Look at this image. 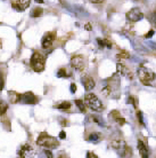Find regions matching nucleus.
Returning <instances> with one entry per match:
<instances>
[{
	"mask_svg": "<svg viewBox=\"0 0 156 158\" xmlns=\"http://www.w3.org/2000/svg\"><path fill=\"white\" fill-rule=\"evenodd\" d=\"M142 17H144V14L141 13L139 8H132L127 13V20L132 22V23H136L138 21L142 20Z\"/></svg>",
	"mask_w": 156,
	"mask_h": 158,
	"instance_id": "nucleus-6",
	"label": "nucleus"
},
{
	"mask_svg": "<svg viewBox=\"0 0 156 158\" xmlns=\"http://www.w3.org/2000/svg\"><path fill=\"white\" fill-rule=\"evenodd\" d=\"M138 77H139L141 83L147 86V85L152 84V81L155 79L156 75L155 72L146 67L145 64H141L140 67L138 68Z\"/></svg>",
	"mask_w": 156,
	"mask_h": 158,
	"instance_id": "nucleus-2",
	"label": "nucleus"
},
{
	"mask_svg": "<svg viewBox=\"0 0 156 158\" xmlns=\"http://www.w3.org/2000/svg\"><path fill=\"white\" fill-rule=\"evenodd\" d=\"M87 140L91 143H99L100 140H102V135H100V133L94 132V133H90V135L87 138Z\"/></svg>",
	"mask_w": 156,
	"mask_h": 158,
	"instance_id": "nucleus-14",
	"label": "nucleus"
},
{
	"mask_svg": "<svg viewBox=\"0 0 156 158\" xmlns=\"http://www.w3.org/2000/svg\"><path fill=\"white\" fill-rule=\"evenodd\" d=\"M153 35H154V30H150V31L147 32V33L145 35V37H146V38H152Z\"/></svg>",
	"mask_w": 156,
	"mask_h": 158,
	"instance_id": "nucleus-29",
	"label": "nucleus"
},
{
	"mask_svg": "<svg viewBox=\"0 0 156 158\" xmlns=\"http://www.w3.org/2000/svg\"><path fill=\"white\" fill-rule=\"evenodd\" d=\"M37 144L43 149H56L59 146L58 140L51 135H48L47 133H41L39 135V138L37 140Z\"/></svg>",
	"mask_w": 156,
	"mask_h": 158,
	"instance_id": "nucleus-1",
	"label": "nucleus"
},
{
	"mask_svg": "<svg viewBox=\"0 0 156 158\" xmlns=\"http://www.w3.org/2000/svg\"><path fill=\"white\" fill-rule=\"evenodd\" d=\"M31 4V0H16V7H18V10H25Z\"/></svg>",
	"mask_w": 156,
	"mask_h": 158,
	"instance_id": "nucleus-15",
	"label": "nucleus"
},
{
	"mask_svg": "<svg viewBox=\"0 0 156 158\" xmlns=\"http://www.w3.org/2000/svg\"><path fill=\"white\" fill-rule=\"evenodd\" d=\"M57 158H70V157H68L66 154H60Z\"/></svg>",
	"mask_w": 156,
	"mask_h": 158,
	"instance_id": "nucleus-34",
	"label": "nucleus"
},
{
	"mask_svg": "<svg viewBox=\"0 0 156 158\" xmlns=\"http://www.w3.org/2000/svg\"><path fill=\"white\" fill-rule=\"evenodd\" d=\"M55 40V35L53 32H47L45 36H43L42 40H41V46L43 49H48L49 47H51V45Z\"/></svg>",
	"mask_w": 156,
	"mask_h": 158,
	"instance_id": "nucleus-10",
	"label": "nucleus"
},
{
	"mask_svg": "<svg viewBox=\"0 0 156 158\" xmlns=\"http://www.w3.org/2000/svg\"><path fill=\"white\" fill-rule=\"evenodd\" d=\"M45 65H46V59L42 54H40L38 52H34L32 54L31 57V67L35 72H41L45 70Z\"/></svg>",
	"mask_w": 156,
	"mask_h": 158,
	"instance_id": "nucleus-4",
	"label": "nucleus"
},
{
	"mask_svg": "<svg viewBox=\"0 0 156 158\" xmlns=\"http://www.w3.org/2000/svg\"><path fill=\"white\" fill-rule=\"evenodd\" d=\"M71 67L78 70V71H82L84 70V67H86V61H84V57L82 55H75L71 59Z\"/></svg>",
	"mask_w": 156,
	"mask_h": 158,
	"instance_id": "nucleus-5",
	"label": "nucleus"
},
{
	"mask_svg": "<svg viewBox=\"0 0 156 158\" xmlns=\"http://www.w3.org/2000/svg\"><path fill=\"white\" fill-rule=\"evenodd\" d=\"M75 92H76V85L71 84V93H75Z\"/></svg>",
	"mask_w": 156,
	"mask_h": 158,
	"instance_id": "nucleus-30",
	"label": "nucleus"
},
{
	"mask_svg": "<svg viewBox=\"0 0 156 158\" xmlns=\"http://www.w3.org/2000/svg\"><path fill=\"white\" fill-rule=\"evenodd\" d=\"M20 156L23 158H35L37 156V151L34 150V148L30 144H24L20 150Z\"/></svg>",
	"mask_w": 156,
	"mask_h": 158,
	"instance_id": "nucleus-7",
	"label": "nucleus"
},
{
	"mask_svg": "<svg viewBox=\"0 0 156 158\" xmlns=\"http://www.w3.org/2000/svg\"><path fill=\"white\" fill-rule=\"evenodd\" d=\"M135 1H139V0H135Z\"/></svg>",
	"mask_w": 156,
	"mask_h": 158,
	"instance_id": "nucleus-37",
	"label": "nucleus"
},
{
	"mask_svg": "<svg viewBox=\"0 0 156 158\" xmlns=\"http://www.w3.org/2000/svg\"><path fill=\"white\" fill-rule=\"evenodd\" d=\"M111 146L113 147L115 150L119 151V154L121 155V156H123L125 147L128 146V144H127V143L124 142V140H122V139H115V140H113V141L111 142Z\"/></svg>",
	"mask_w": 156,
	"mask_h": 158,
	"instance_id": "nucleus-9",
	"label": "nucleus"
},
{
	"mask_svg": "<svg viewBox=\"0 0 156 158\" xmlns=\"http://www.w3.org/2000/svg\"><path fill=\"white\" fill-rule=\"evenodd\" d=\"M21 101L23 103H25V104H35V103L38 102V99H37V96L33 93L26 92V93H24L22 95V100Z\"/></svg>",
	"mask_w": 156,
	"mask_h": 158,
	"instance_id": "nucleus-11",
	"label": "nucleus"
},
{
	"mask_svg": "<svg viewBox=\"0 0 156 158\" xmlns=\"http://www.w3.org/2000/svg\"><path fill=\"white\" fill-rule=\"evenodd\" d=\"M42 13H43L42 8L37 7V8H34V9H33V12H32L31 16H32V17H39V16L42 15Z\"/></svg>",
	"mask_w": 156,
	"mask_h": 158,
	"instance_id": "nucleus-20",
	"label": "nucleus"
},
{
	"mask_svg": "<svg viewBox=\"0 0 156 158\" xmlns=\"http://www.w3.org/2000/svg\"><path fill=\"white\" fill-rule=\"evenodd\" d=\"M138 150H139V154H140L141 158H148L149 157V150L148 148L146 147L144 141H141V140H138Z\"/></svg>",
	"mask_w": 156,
	"mask_h": 158,
	"instance_id": "nucleus-13",
	"label": "nucleus"
},
{
	"mask_svg": "<svg viewBox=\"0 0 156 158\" xmlns=\"http://www.w3.org/2000/svg\"><path fill=\"white\" fill-rule=\"evenodd\" d=\"M128 102H129V103H132L133 107H137V106H136V102H135V99H133L132 96H130L129 100H128Z\"/></svg>",
	"mask_w": 156,
	"mask_h": 158,
	"instance_id": "nucleus-31",
	"label": "nucleus"
},
{
	"mask_svg": "<svg viewBox=\"0 0 156 158\" xmlns=\"http://www.w3.org/2000/svg\"><path fill=\"white\" fill-rule=\"evenodd\" d=\"M0 107H1V109H0V114H1V116L5 115V112H6V110H7V104L4 102V101H1L0 102Z\"/></svg>",
	"mask_w": 156,
	"mask_h": 158,
	"instance_id": "nucleus-23",
	"label": "nucleus"
},
{
	"mask_svg": "<svg viewBox=\"0 0 156 158\" xmlns=\"http://www.w3.org/2000/svg\"><path fill=\"white\" fill-rule=\"evenodd\" d=\"M8 95H9V99H10V102L12 103H17L22 100V95L14 91H9L8 92Z\"/></svg>",
	"mask_w": 156,
	"mask_h": 158,
	"instance_id": "nucleus-17",
	"label": "nucleus"
},
{
	"mask_svg": "<svg viewBox=\"0 0 156 158\" xmlns=\"http://www.w3.org/2000/svg\"><path fill=\"white\" fill-rule=\"evenodd\" d=\"M111 116H112V117L116 120L119 125H121V126H122V125H124V124H125V119L123 118L121 115H120V112H119V111H116V110L112 111V112H111Z\"/></svg>",
	"mask_w": 156,
	"mask_h": 158,
	"instance_id": "nucleus-16",
	"label": "nucleus"
},
{
	"mask_svg": "<svg viewBox=\"0 0 156 158\" xmlns=\"http://www.w3.org/2000/svg\"><path fill=\"white\" fill-rule=\"evenodd\" d=\"M86 29H87V30H91V27H90V24H89V23L86 24Z\"/></svg>",
	"mask_w": 156,
	"mask_h": 158,
	"instance_id": "nucleus-35",
	"label": "nucleus"
},
{
	"mask_svg": "<svg viewBox=\"0 0 156 158\" xmlns=\"http://www.w3.org/2000/svg\"><path fill=\"white\" fill-rule=\"evenodd\" d=\"M87 158H98V157L96 156V154L91 152V151H88L87 152Z\"/></svg>",
	"mask_w": 156,
	"mask_h": 158,
	"instance_id": "nucleus-27",
	"label": "nucleus"
},
{
	"mask_svg": "<svg viewBox=\"0 0 156 158\" xmlns=\"http://www.w3.org/2000/svg\"><path fill=\"white\" fill-rule=\"evenodd\" d=\"M137 117H138V120L140 122V125H142L144 126V119H142V112L141 111H138V114H137Z\"/></svg>",
	"mask_w": 156,
	"mask_h": 158,
	"instance_id": "nucleus-25",
	"label": "nucleus"
},
{
	"mask_svg": "<svg viewBox=\"0 0 156 158\" xmlns=\"http://www.w3.org/2000/svg\"><path fill=\"white\" fill-rule=\"evenodd\" d=\"M81 83H82V85H83V87L86 88V91H91V89H94L95 86H96L95 79L92 78V77H90L89 75L83 76L81 78Z\"/></svg>",
	"mask_w": 156,
	"mask_h": 158,
	"instance_id": "nucleus-8",
	"label": "nucleus"
},
{
	"mask_svg": "<svg viewBox=\"0 0 156 158\" xmlns=\"http://www.w3.org/2000/svg\"><path fill=\"white\" fill-rule=\"evenodd\" d=\"M84 100L82 101V100H75V104H76V107L79 108V110L81 111V112H86V106H84Z\"/></svg>",
	"mask_w": 156,
	"mask_h": 158,
	"instance_id": "nucleus-19",
	"label": "nucleus"
},
{
	"mask_svg": "<svg viewBox=\"0 0 156 158\" xmlns=\"http://www.w3.org/2000/svg\"><path fill=\"white\" fill-rule=\"evenodd\" d=\"M56 108H57V109H59V110H68V109L71 108V103L67 102V101H64V102L57 104V106H56Z\"/></svg>",
	"mask_w": 156,
	"mask_h": 158,
	"instance_id": "nucleus-18",
	"label": "nucleus"
},
{
	"mask_svg": "<svg viewBox=\"0 0 156 158\" xmlns=\"http://www.w3.org/2000/svg\"><path fill=\"white\" fill-rule=\"evenodd\" d=\"M20 158H23V157H20Z\"/></svg>",
	"mask_w": 156,
	"mask_h": 158,
	"instance_id": "nucleus-38",
	"label": "nucleus"
},
{
	"mask_svg": "<svg viewBox=\"0 0 156 158\" xmlns=\"http://www.w3.org/2000/svg\"><path fill=\"white\" fill-rule=\"evenodd\" d=\"M116 71H117V75H121V76H127L128 78L130 79H133V76L132 73L129 71V69L125 67L124 64L122 63H117L116 65Z\"/></svg>",
	"mask_w": 156,
	"mask_h": 158,
	"instance_id": "nucleus-12",
	"label": "nucleus"
},
{
	"mask_svg": "<svg viewBox=\"0 0 156 158\" xmlns=\"http://www.w3.org/2000/svg\"><path fill=\"white\" fill-rule=\"evenodd\" d=\"M59 138H60V139H65V138H66V134H65V132H64V131H62V132L59 133Z\"/></svg>",
	"mask_w": 156,
	"mask_h": 158,
	"instance_id": "nucleus-33",
	"label": "nucleus"
},
{
	"mask_svg": "<svg viewBox=\"0 0 156 158\" xmlns=\"http://www.w3.org/2000/svg\"><path fill=\"white\" fill-rule=\"evenodd\" d=\"M92 120H94L95 123H97L99 126H105V123H104V120H103L100 117H98V116H92Z\"/></svg>",
	"mask_w": 156,
	"mask_h": 158,
	"instance_id": "nucleus-22",
	"label": "nucleus"
},
{
	"mask_svg": "<svg viewBox=\"0 0 156 158\" xmlns=\"http://www.w3.org/2000/svg\"><path fill=\"white\" fill-rule=\"evenodd\" d=\"M68 73L66 72V70L65 69H59L58 72H57V77H59V78H66V77H68Z\"/></svg>",
	"mask_w": 156,
	"mask_h": 158,
	"instance_id": "nucleus-21",
	"label": "nucleus"
},
{
	"mask_svg": "<svg viewBox=\"0 0 156 158\" xmlns=\"http://www.w3.org/2000/svg\"><path fill=\"white\" fill-rule=\"evenodd\" d=\"M97 43L99 44V46H100V47H105L106 40H102V39H99V38H98V39H97Z\"/></svg>",
	"mask_w": 156,
	"mask_h": 158,
	"instance_id": "nucleus-28",
	"label": "nucleus"
},
{
	"mask_svg": "<svg viewBox=\"0 0 156 158\" xmlns=\"http://www.w3.org/2000/svg\"><path fill=\"white\" fill-rule=\"evenodd\" d=\"M129 54H128V53H127V52H121V54H119V55H117V57H119V59H128V57H129Z\"/></svg>",
	"mask_w": 156,
	"mask_h": 158,
	"instance_id": "nucleus-24",
	"label": "nucleus"
},
{
	"mask_svg": "<svg viewBox=\"0 0 156 158\" xmlns=\"http://www.w3.org/2000/svg\"><path fill=\"white\" fill-rule=\"evenodd\" d=\"M35 1H37V2H40V4H42V2H43L42 0H35Z\"/></svg>",
	"mask_w": 156,
	"mask_h": 158,
	"instance_id": "nucleus-36",
	"label": "nucleus"
},
{
	"mask_svg": "<svg viewBox=\"0 0 156 158\" xmlns=\"http://www.w3.org/2000/svg\"><path fill=\"white\" fill-rule=\"evenodd\" d=\"M45 155H46V157L47 158H54V156H53V154H51L50 149H46V150H45Z\"/></svg>",
	"mask_w": 156,
	"mask_h": 158,
	"instance_id": "nucleus-26",
	"label": "nucleus"
},
{
	"mask_svg": "<svg viewBox=\"0 0 156 158\" xmlns=\"http://www.w3.org/2000/svg\"><path fill=\"white\" fill-rule=\"evenodd\" d=\"M92 4H102V2H104L105 0H90Z\"/></svg>",
	"mask_w": 156,
	"mask_h": 158,
	"instance_id": "nucleus-32",
	"label": "nucleus"
},
{
	"mask_svg": "<svg viewBox=\"0 0 156 158\" xmlns=\"http://www.w3.org/2000/svg\"><path fill=\"white\" fill-rule=\"evenodd\" d=\"M84 102L88 107L91 109L92 111L96 112H102L104 110V104L102 103V101L98 99L97 95H95L94 93H88L84 96Z\"/></svg>",
	"mask_w": 156,
	"mask_h": 158,
	"instance_id": "nucleus-3",
	"label": "nucleus"
}]
</instances>
